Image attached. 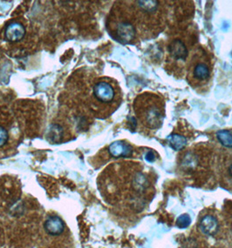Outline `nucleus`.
<instances>
[{
  "instance_id": "obj_10",
  "label": "nucleus",
  "mask_w": 232,
  "mask_h": 248,
  "mask_svg": "<svg viewBox=\"0 0 232 248\" xmlns=\"http://www.w3.org/2000/svg\"><path fill=\"white\" fill-rule=\"evenodd\" d=\"M200 229L206 235H214L218 230V222L211 215H206L200 221Z\"/></svg>"
},
{
  "instance_id": "obj_1",
  "label": "nucleus",
  "mask_w": 232,
  "mask_h": 248,
  "mask_svg": "<svg viewBox=\"0 0 232 248\" xmlns=\"http://www.w3.org/2000/svg\"><path fill=\"white\" fill-rule=\"evenodd\" d=\"M119 87L108 78H100L92 86L90 107L96 115L102 117L112 113L120 101Z\"/></svg>"
},
{
  "instance_id": "obj_14",
  "label": "nucleus",
  "mask_w": 232,
  "mask_h": 248,
  "mask_svg": "<svg viewBox=\"0 0 232 248\" xmlns=\"http://www.w3.org/2000/svg\"><path fill=\"white\" fill-rule=\"evenodd\" d=\"M146 159L147 161H149V162H154L155 160V154L152 151L148 152L146 154Z\"/></svg>"
},
{
  "instance_id": "obj_13",
  "label": "nucleus",
  "mask_w": 232,
  "mask_h": 248,
  "mask_svg": "<svg viewBox=\"0 0 232 248\" xmlns=\"http://www.w3.org/2000/svg\"><path fill=\"white\" fill-rule=\"evenodd\" d=\"M191 223V218L188 214H182L176 219V225L178 228H187Z\"/></svg>"
},
{
  "instance_id": "obj_3",
  "label": "nucleus",
  "mask_w": 232,
  "mask_h": 248,
  "mask_svg": "<svg viewBox=\"0 0 232 248\" xmlns=\"http://www.w3.org/2000/svg\"><path fill=\"white\" fill-rule=\"evenodd\" d=\"M164 102L155 95H142L135 101L138 119L148 128L155 130L162 126L164 119Z\"/></svg>"
},
{
  "instance_id": "obj_11",
  "label": "nucleus",
  "mask_w": 232,
  "mask_h": 248,
  "mask_svg": "<svg viewBox=\"0 0 232 248\" xmlns=\"http://www.w3.org/2000/svg\"><path fill=\"white\" fill-rule=\"evenodd\" d=\"M168 141H169V146H171L172 149L175 151H180L183 149L185 146L187 145V140L186 138L179 135V134H172L168 136Z\"/></svg>"
},
{
  "instance_id": "obj_12",
  "label": "nucleus",
  "mask_w": 232,
  "mask_h": 248,
  "mask_svg": "<svg viewBox=\"0 0 232 248\" xmlns=\"http://www.w3.org/2000/svg\"><path fill=\"white\" fill-rule=\"evenodd\" d=\"M216 138L223 146L232 148V132L229 130H220L216 133Z\"/></svg>"
},
{
  "instance_id": "obj_8",
  "label": "nucleus",
  "mask_w": 232,
  "mask_h": 248,
  "mask_svg": "<svg viewBox=\"0 0 232 248\" xmlns=\"http://www.w3.org/2000/svg\"><path fill=\"white\" fill-rule=\"evenodd\" d=\"M108 152L114 158L130 157L133 154L132 146L122 141L114 142L108 147Z\"/></svg>"
},
{
  "instance_id": "obj_5",
  "label": "nucleus",
  "mask_w": 232,
  "mask_h": 248,
  "mask_svg": "<svg viewBox=\"0 0 232 248\" xmlns=\"http://www.w3.org/2000/svg\"><path fill=\"white\" fill-rule=\"evenodd\" d=\"M114 32L116 39L125 44L131 43L135 38L136 31L133 23L127 18H118L115 20Z\"/></svg>"
},
{
  "instance_id": "obj_15",
  "label": "nucleus",
  "mask_w": 232,
  "mask_h": 248,
  "mask_svg": "<svg viewBox=\"0 0 232 248\" xmlns=\"http://www.w3.org/2000/svg\"><path fill=\"white\" fill-rule=\"evenodd\" d=\"M4 239L3 232L0 229V248H4Z\"/></svg>"
},
{
  "instance_id": "obj_6",
  "label": "nucleus",
  "mask_w": 232,
  "mask_h": 248,
  "mask_svg": "<svg viewBox=\"0 0 232 248\" xmlns=\"http://www.w3.org/2000/svg\"><path fill=\"white\" fill-rule=\"evenodd\" d=\"M26 34V26L21 22L17 20L9 23L4 29V39L10 43L20 42L25 38Z\"/></svg>"
},
{
  "instance_id": "obj_4",
  "label": "nucleus",
  "mask_w": 232,
  "mask_h": 248,
  "mask_svg": "<svg viewBox=\"0 0 232 248\" xmlns=\"http://www.w3.org/2000/svg\"><path fill=\"white\" fill-rule=\"evenodd\" d=\"M18 127L13 116L0 111V151H6L17 139Z\"/></svg>"
},
{
  "instance_id": "obj_9",
  "label": "nucleus",
  "mask_w": 232,
  "mask_h": 248,
  "mask_svg": "<svg viewBox=\"0 0 232 248\" xmlns=\"http://www.w3.org/2000/svg\"><path fill=\"white\" fill-rule=\"evenodd\" d=\"M169 53L176 60H185L188 57L189 51L181 39H175L169 46Z\"/></svg>"
},
{
  "instance_id": "obj_7",
  "label": "nucleus",
  "mask_w": 232,
  "mask_h": 248,
  "mask_svg": "<svg viewBox=\"0 0 232 248\" xmlns=\"http://www.w3.org/2000/svg\"><path fill=\"white\" fill-rule=\"evenodd\" d=\"M191 77L196 81H205L211 76L209 65L202 61H198L190 67Z\"/></svg>"
},
{
  "instance_id": "obj_2",
  "label": "nucleus",
  "mask_w": 232,
  "mask_h": 248,
  "mask_svg": "<svg viewBox=\"0 0 232 248\" xmlns=\"http://www.w3.org/2000/svg\"><path fill=\"white\" fill-rule=\"evenodd\" d=\"M68 228L56 214H49L41 227V248H71Z\"/></svg>"
},
{
  "instance_id": "obj_16",
  "label": "nucleus",
  "mask_w": 232,
  "mask_h": 248,
  "mask_svg": "<svg viewBox=\"0 0 232 248\" xmlns=\"http://www.w3.org/2000/svg\"><path fill=\"white\" fill-rule=\"evenodd\" d=\"M229 171H230V173H231V176L232 177V165L230 167V169H229Z\"/></svg>"
}]
</instances>
